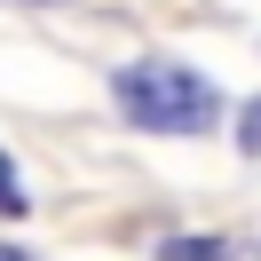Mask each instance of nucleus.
I'll return each instance as SVG.
<instances>
[{
	"mask_svg": "<svg viewBox=\"0 0 261 261\" xmlns=\"http://www.w3.org/2000/svg\"><path fill=\"white\" fill-rule=\"evenodd\" d=\"M111 95H119V111L135 119V127H150V135H206L214 127V87L198 80L190 64H127V71H111Z\"/></svg>",
	"mask_w": 261,
	"mask_h": 261,
	"instance_id": "obj_1",
	"label": "nucleus"
},
{
	"mask_svg": "<svg viewBox=\"0 0 261 261\" xmlns=\"http://www.w3.org/2000/svg\"><path fill=\"white\" fill-rule=\"evenodd\" d=\"M159 261H229V245L222 238H166Z\"/></svg>",
	"mask_w": 261,
	"mask_h": 261,
	"instance_id": "obj_2",
	"label": "nucleus"
},
{
	"mask_svg": "<svg viewBox=\"0 0 261 261\" xmlns=\"http://www.w3.org/2000/svg\"><path fill=\"white\" fill-rule=\"evenodd\" d=\"M32 198H24V182H16V166H8V150H0V214H24Z\"/></svg>",
	"mask_w": 261,
	"mask_h": 261,
	"instance_id": "obj_3",
	"label": "nucleus"
},
{
	"mask_svg": "<svg viewBox=\"0 0 261 261\" xmlns=\"http://www.w3.org/2000/svg\"><path fill=\"white\" fill-rule=\"evenodd\" d=\"M238 143H245V150H261V95L238 111Z\"/></svg>",
	"mask_w": 261,
	"mask_h": 261,
	"instance_id": "obj_4",
	"label": "nucleus"
},
{
	"mask_svg": "<svg viewBox=\"0 0 261 261\" xmlns=\"http://www.w3.org/2000/svg\"><path fill=\"white\" fill-rule=\"evenodd\" d=\"M0 261H24V253H16V245H0Z\"/></svg>",
	"mask_w": 261,
	"mask_h": 261,
	"instance_id": "obj_5",
	"label": "nucleus"
}]
</instances>
